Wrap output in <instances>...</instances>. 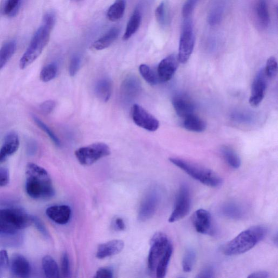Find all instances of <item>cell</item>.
Wrapping results in <instances>:
<instances>
[{
	"label": "cell",
	"instance_id": "6da1fadb",
	"mask_svg": "<svg viewBox=\"0 0 278 278\" xmlns=\"http://www.w3.org/2000/svg\"><path fill=\"white\" fill-rule=\"evenodd\" d=\"M55 21V15L52 12H49L45 15L41 25L36 30L20 60L19 66L21 70L25 69L32 64L44 50L50 38Z\"/></svg>",
	"mask_w": 278,
	"mask_h": 278
},
{
	"label": "cell",
	"instance_id": "7a4b0ae2",
	"mask_svg": "<svg viewBox=\"0 0 278 278\" xmlns=\"http://www.w3.org/2000/svg\"><path fill=\"white\" fill-rule=\"evenodd\" d=\"M26 191L34 199H48L54 195L50 176L42 167L28 163L26 168Z\"/></svg>",
	"mask_w": 278,
	"mask_h": 278
},
{
	"label": "cell",
	"instance_id": "3957f363",
	"mask_svg": "<svg viewBox=\"0 0 278 278\" xmlns=\"http://www.w3.org/2000/svg\"><path fill=\"white\" fill-rule=\"evenodd\" d=\"M268 231L267 228L262 226L250 227L226 244L223 252L228 256L244 254L260 243L267 236Z\"/></svg>",
	"mask_w": 278,
	"mask_h": 278
},
{
	"label": "cell",
	"instance_id": "277c9868",
	"mask_svg": "<svg viewBox=\"0 0 278 278\" xmlns=\"http://www.w3.org/2000/svg\"><path fill=\"white\" fill-rule=\"evenodd\" d=\"M33 223V218L18 208L0 209V235H13Z\"/></svg>",
	"mask_w": 278,
	"mask_h": 278
},
{
	"label": "cell",
	"instance_id": "5b68a950",
	"mask_svg": "<svg viewBox=\"0 0 278 278\" xmlns=\"http://www.w3.org/2000/svg\"><path fill=\"white\" fill-rule=\"evenodd\" d=\"M170 162L184 171L195 180L208 187H218L222 183L221 178L207 168L178 158H170Z\"/></svg>",
	"mask_w": 278,
	"mask_h": 278
},
{
	"label": "cell",
	"instance_id": "8992f818",
	"mask_svg": "<svg viewBox=\"0 0 278 278\" xmlns=\"http://www.w3.org/2000/svg\"><path fill=\"white\" fill-rule=\"evenodd\" d=\"M111 153L110 148L103 143H96L78 148L75 151V156L80 164L90 166Z\"/></svg>",
	"mask_w": 278,
	"mask_h": 278
},
{
	"label": "cell",
	"instance_id": "52a82bcc",
	"mask_svg": "<svg viewBox=\"0 0 278 278\" xmlns=\"http://www.w3.org/2000/svg\"><path fill=\"white\" fill-rule=\"evenodd\" d=\"M150 244L148 267L152 273H153L156 271L158 263L165 255L171 243L166 234L158 232L153 236Z\"/></svg>",
	"mask_w": 278,
	"mask_h": 278
},
{
	"label": "cell",
	"instance_id": "ba28073f",
	"mask_svg": "<svg viewBox=\"0 0 278 278\" xmlns=\"http://www.w3.org/2000/svg\"><path fill=\"white\" fill-rule=\"evenodd\" d=\"M195 43L193 24L189 18H187L183 23L179 46L178 57L180 63L185 64L188 62L194 51Z\"/></svg>",
	"mask_w": 278,
	"mask_h": 278
},
{
	"label": "cell",
	"instance_id": "9c48e42d",
	"mask_svg": "<svg viewBox=\"0 0 278 278\" xmlns=\"http://www.w3.org/2000/svg\"><path fill=\"white\" fill-rule=\"evenodd\" d=\"M191 206L189 188L187 185L183 184L179 190L174 211L170 216V223H174L186 217L190 212Z\"/></svg>",
	"mask_w": 278,
	"mask_h": 278
},
{
	"label": "cell",
	"instance_id": "30bf717a",
	"mask_svg": "<svg viewBox=\"0 0 278 278\" xmlns=\"http://www.w3.org/2000/svg\"><path fill=\"white\" fill-rule=\"evenodd\" d=\"M161 195L159 190L153 188L147 193L142 201L139 211L138 219L145 222L153 217L159 205Z\"/></svg>",
	"mask_w": 278,
	"mask_h": 278
},
{
	"label": "cell",
	"instance_id": "8fae6325",
	"mask_svg": "<svg viewBox=\"0 0 278 278\" xmlns=\"http://www.w3.org/2000/svg\"><path fill=\"white\" fill-rule=\"evenodd\" d=\"M132 115L135 124L147 131L155 132L159 127L158 119L139 104L133 105Z\"/></svg>",
	"mask_w": 278,
	"mask_h": 278
},
{
	"label": "cell",
	"instance_id": "7c38bea8",
	"mask_svg": "<svg viewBox=\"0 0 278 278\" xmlns=\"http://www.w3.org/2000/svg\"><path fill=\"white\" fill-rule=\"evenodd\" d=\"M268 79L265 69L257 73L252 86L249 100L251 106L257 107L263 101L268 87Z\"/></svg>",
	"mask_w": 278,
	"mask_h": 278
},
{
	"label": "cell",
	"instance_id": "4fadbf2b",
	"mask_svg": "<svg viewBox=\"0 0 278 278\" xmlns=\"http://www.w3.org/2000/svg\"><path fill=\"white\" fill-rule=\"evenodd\" d=\"M179 63L180 62L176 54H172L160 61L157 70L159 81L162 82L170 81L178 69Z\"/></svg>",
	"mask_w": 278,
	"mask_h": 278
},
{
	"label": "cell",
	"instance_id": "5bb4252c",
	"mask_svg": "<svg viewBox=\"0 0 278 278\" xmlns=\"http://www.w3.org/2000/svg\"><path fill=\"white\" fill-rule=\"evenodd\" d=\"M192 220L194 227L198 233L211 234L213 232L212 216L206 210H197L193 216Z\"/></svg>",
	"mask_w": 278,
	"mask_h": 278
},
{
	"label": "cell",
	"instance_id": "9a60e30c",
	"mask_svg": "<svg viewBox=\"0 0 278 278\" xmlns=\"http://www.w3.org/2000/svg\"><path fill=\"white\" fill-rule=\"evenodd\" d=\"M9 267L11 275L17 278H27L31 273V268L27 259L19 254L12 256Z\"/></svg>",
	"mask_w": 278,
	"mask_h": 278
},
{
	"label": "cell",
	"instance_id": "2e32d148",
	"mask_svg": "<svg viewBox=\"0 0 278 278\" xmlns=\"http://www.w3.org/2000/svg\"><path fill=\"white\" fill-rule=\"evenodd\" d=\"M173 106L177 114L183 118L194 114L195 104L191 99L184 94H178L172 99Z\"/></svg>",
	"mask_w": 278,
	"mask_h": 278
},
{
	"label": "cell",
	"instance_id": "e0dca14e",
	"mask_svg": "<svg viewBox=\"0 0 278 278\" xmlns=\"http://www.w3.org/2000/svg\"><path fill=\"white\" fill-rule=\"evenodd\" d=\"M20 140L15 132H9L5 136L1 150H0V163H3L18 150Z\"/></svg>",
	"mask_w": 278,
	"mask_h": 278
},
{
	"label": "cell",
	"instance_id": "ac0fdd59",
	"mask_svg": "<svg viewBox=\"0 0 278 278\" xmlns=\"http://www.w3.org/2000/svg\"><path fill=\"white\" fill-rule=\"evenodd\" d=\"M141 84L139 79L131 76L126 78L121 86V96L124 101H131L140 93Z\"/></svg>",
	"mask_w": 278,
	"mask_h": 278
},
{
	"label": "cell",
	"instance_id": "d6986e66",
	"mask_svg": "<svg viewBox=\"0 0 278 278\" xmlns=\"http://www.w3.org/2000/svg\"><path fill=\"white\" fill-rule=\"evenodd\" d=\"M46 214L55 223L65 225L70 220L71 210L70 207L66 205L54 206L48 208Z\"/></svg>",
	"mask_w": 278,
	"mask_h": 278
},
{
	"label": "cell",
	"instance_id": "ffe728a7",
	"mask_svg": "<svg viewBox=\"0 0 278 278\" xmlns=\"http://www.w3.org/2000/svg\"><path fill=\"white\" fill-rule=\"evenodd\" d=\"M125 243L120 240H114L98 246L96 257L103 259L119 254L124 249Z\"/></svg>",
	"mask_w": 278,
	"mask_h": 278
},
{
	"label": "cell",
	"instance_id": "44dd1931",
	"mask_svg": "<svg viewBox=\"0 0 278 278\" xmlns=\"http://www.w3.org/2000/svg\"><path fill=\"white\" fill-rule=\"evenodd\" d=\"M227 0H214L208 15L210 25H218L223 18L227 8Z\"/></svg>",
	"mask_w": 278,
	"mask_h": 278
},
{
	"label": "cell",
	"instance_id": "7402d4cb",
	"mask_svg": "<svg viewBox=\"0 0 278 278\" xmlns=\"http://www.w3.org/2000/svg\"><path fill=\"white\" fill-rule=\"evenodd\" d=\"M221 213L224 217L234 220L243 219L245 215L243 207L234 202H228L222 206Z\"/></svg>",
	"mask_w": 278,
	"mask_h": 278
},
{
	"label": "cell",
	"instance_id": "603a6c76",
	"mask_svg": "<svg viewBox=\"0 0 278 278\" xmlns=\"http://www.w3.org/2000/svg\"><path fill=\"white\" fill-rule=\"evenodd\" d=\"M113 84L109 78H103L97 82L95 86V94L98 98L104 102L109 101L112 95Z\"/></svg>",
	"mask_w": 278,
	"mask_h": 278
},
{
	"label": "cell",
	"instance_id": "cb8c5ba5",
	"mask_svg": "<svg viewBox=\"0 0 278 278\" xmlns=\"http://www.w3.org/2000/svg\"><path fill=\"white\" fill-rule=\"evenodd\" d=\"M255 9L259 24L263 28L268 27L270 23V16L267 0H258Z\"/></svg>",
	"mask_w": 278,
	"mask_h": 278
},
{
	"label": "cell",
	"instance_id": "d4e9b609",
	"mask_svg": "<svg viewBox=\"0 0 278 278\" xmlns=\"http://www.w3.org/2000/svg\"><path fill=\"white\" fill-rule=\"evenodd\" d=\"M119 33L120 29L118 28L110 29L106 34L94 43L92 47L96 50H102L108 47L117 38Z\"/></svg>",
	"mask_w": 278,
	"mask_h": 278
},
{
	"label": "cell",
	"instance_id": "484cf974",
	"mask_svg": "<svg viewBox=\"0 0 278 278\" xmlns=\"http://www.w3.org/2000/svg\"><path fill=\"white\" fill-rule=\"evenodd\" d=\"M183 126L188 131L196 133L205 131L207 128L205 121L194 114L184 118Z\"/></svg>",
	"mask_w": 278,
	"mask_h": 278
},
{
	"label": "cell",
	"instance_id": "4316f807",
	"mask_svg": "<svg viewBox=\"0 0 278 278\" xmlns=\"http://www.w3.org/2000/svg\"><path fill=\"white\" fill-rule=\"evenodd\" d=\"M221 152L226 162L232 168L238 169L240 168L242 162L238 154L232 148L227 146H222Z\"/></svg>",
	"mask_w": 278,
	"mask_h": 278
},
{
	"label": "cell",
	"instance_id": "83f0119b",
	"mask_svg": "<svg viewBox=\"0 0 278 278\" xmlns=\"http://www.w3.org/2000/svg\"><path fill=\"white\" fill-rule=\"evenodd\" d=\"M42 267L46 277L57 278L59 277L58 266L51 256H45L42 259Z\"/></svg>",
	"mask_w": 278,
	"mask_h": 278
},
{
	"label": "cell",
	"instance_id": "f1b7e54d",
	"mask_svg": "<svg viewBox=\"0 0 278 278\" xmlns=\"http://www.w3.org/2000/svg\"><path fill=\"white\" fill-rule=\"evenodd\" d=\"M16 49V43L14 41H10L0 48V70L7 64L10 58L15 53Z\"/></svg>",
	"mask_w": 278,
	"mask_h": 278
},
{
	"label": "cell",
	"instance_id": "f546056e",
	"mask_svg": "<svg viewBox=\"0 0 278 278\" xmlns=\"http://www.w3.org/2000/svg\"><path fill=\"white\" fill-rule=\"evenodd\" d=\"M141 21L140 12L139 10H136L127 23L125 33L123 36V40L130 39L132 36L137 31L140 27Z\"/></svg>",
	"mask_w": 278,
	"mask_h": 278
},
{
	"label": "cell",
	"instance_id": "4dcf8cb0",
	"mask_svg": "<svg viewBox=\"0 0 278 278\" xmlns=\"http://www.w3.org/2000/svg\"><path fill=\"white\" fill-rule=\"evenodd\" d=\"M126 2L125 0H116L110 6L107 11V17L112 21H115L120 19L125 13Z\"/></svg>",
	"mask_w": 278,
	"mask_h": 278
},
{
	"label": "cell",
	"instance_id": "1f68e13d",
	"mask_svg": "<svg viewBox=\"0 0 278 278\" xmlns=\"http://www.w3.org/2000/svg\"><path fill=\"white\" fill-rule=\"evenodd\" d=\"M173 253V246L172 244L168 247L165 255L158 264L156 273L158 278H163L165 277L167 270H168L169 264Z\"/></svg>",
	"mask_w": 278,
	"mask_h": 278
},
{
	"label": "cell",
	"instance_id": "d6a6232c",
	"mask_svg": "<svg viewBox=\"0 0 278 278\" xmlns=\"http://www.w3.org/2000/svg\"><path fill=\"white\" fill-rule=\"evenodd\" d=\"M156 17L160 25L165 26L169 23V11L168 4L165 1L160 3L156 10Z\"/></svg>",
	"mask_w": 278,
	"mask_h": 278
},
{
	"label": "cell",
	"instance_id": "836d02e7",
	"mask_svg": "<svg viewBox=\"0 0 278 278\" xmlns=\"http://www.w3.org/2000/svg\"><path fill=\"white\" fill-rule=\"evenodd\" d=\"M196 253L193 249H188L185 252L182 261V268L185 273H190L196 263Z\"/></svg>",
	"mask_w": 278,
	"mask_h": 278
},
{
	"label": "cell",
	"instance_id": "e575fe53",
	"mask_svg": "<svg viewBox=\"0 0 278 278\" xmlns=\"http://www.w3.org/2000/svg\"><path fill=\"white\" fill-rule=\"evenodd\" d=\"M58 67L56 64H49L42 68L40 74V79L43 82H48L56 77Z\"/></svg>",
	"mask_w": 278,
	"mask_h": 278
},
{
	"label": "cell",
	"instance_id": "d590c367",
	"mask_svg": "<svg viewBox=\"0 0 278 278\" xmlns=\"http://www.w3.org/2000/svg\"><path fill=\"white\" fill-rule=\"evenodd\" d=\"M139 72L148 84L155 85L158 83L159 79L157 75L148 65L141 64L139 67Z\"/></svg>",
	"mask_w": 278,
	"mask_h": 278
},
{
	"label": "cell",
	"instance_id": "8d00e7d4",
	"mask_svg": "<svg viewBox=\"0 0 278 278\" xmlns=\"http://www.w3.org/2000/svg\"><path fill=\"white\" fill-rule=\"evenodd\" d=\"M33 120L36 123V125L48 136V137L50 138L55 146L57 147L60 146L61 144L59 139L45 123L41 121L38 117L34 115L33 116Z\"/></svg>",
	"mask_w": 278,
	"mask_h": 278
},
{
	"label": "cell",
	"instance_id": "74e56055",
	"mask_svg": "<svg viewBox=\"0 0 278 278\" xmlns=\"http://www.w3.org/2000/svg\"><path fill=\"white\" fill-rule=\"evenodd\" d=\"M20 0H7L3 9V13L8 16H14L17 13Z\"/></svg>",
	"mask_w": 278,
	"mask_h": 278
},
{
	"label": "cell",
	"instance_id": "f35d334b",
	"mask_svg": "<svg viewBox=\"0 0 278 278\" xmlns=\"http://www.w3.org/2000/svg\"><path fill=\"white\" fill-rule=\"evenodd\" d=\"M278 63L274 57L269 58L267 61L265 71L269 78L275 77L278 73Z\"/></svg>",
	"mask_w": 278,
	"mask_h": 278
},
{
	"label": "cell",
	"instance_id": "ab89813d",
	"mask_svg": "<svg viewBox=\"0 0 278 278\" xmlns=\"http://www.w3.org/2000/svg\"><path fill=\"white\" fill-rule=\"evenodd\" d=\"M61 273L65 278L71 277L70 264L69 256L66 252L64 253L61 259Z\"/></svg>",
	"mask_w": 278,
	"mask_h": 278
},
{
	"label": "cell",
	"instance_id": "60d3db41",
	"mask_svg": "<svg viewBox=\"0 0 278 278\" xmlns=\"http://www.w3.org/2000/svg\"><path fill=\"white\" fill-rule=\"evenodd\" d=\"M9 260L7 252L5 250L0 251V277L9 268Z\"/></svg>",
	"mask_w": 278,
	"mask_h": 278
},
{
	"label": "cell",
	"instance_id": "b9f144b4",
	"mask_svg": "<svg viewBox=\"0 0 278 278\" xmlns=\"http://www.w3.org/2000/svg\"><path fill=\"white\" fill-rule=\"evenodd\" d=\"M198 1L199 0H187L184 3L182 8V15L185 19L189 18L192 14Z\"/></svg>",
	"mask_w": 278,
	"mask_h": 278
},
{
	"label": "cell",
	"instance_id": "7bdbcfd3",
	"mask_svg": "<svg viewBox=\"0 0 278 278\" xmlns=\"http://www.w3.org/2000/svg\"><path fill=\"white\" fill-rule=\"evenodd\" d=\"M81 58L76 55L73 56L71 60L69 66V73L71 76H75L79 70L80 66H81Z\"/></svg>",
	"mask_w": 278,
	"mask_h": 278
},
{
	"label": "cell",
	"instance_id": "ee69618b",
	"mask_svg": "<svg viewBox=\"0 0 278 278\" xmlns=\"http://www.w3.org/2000/svg\"><path fill=\"white\" fill-rule=\"evenodd\" d=\"M55 102L53 100H47L42 102L39 106L41 113L44 115L50 114L55 107Z\"/></svg>",
	"mask_w": 278,
	"mask_h": 278
},
{
	"label": "cell",
	"instance_id": "f6af8a7d",
	"mask_svg": "<svg viewBox=\"0 0 278 278\" xmlns=\"http://www.w3.org/2000/svg\"><path fill=\"white\" fill-rule=\"evenodd\" d=\"M9 182V172L7 169L0 167V187L6 186Z\"/></svg>",
	"mask_w": 278,
	"mask_h": 278
},
{
	"label": "cell",
	"instance_id": "bcb514c9",
	"mask_svg": "<svg viewBox=\"0 0 278 278\" xmlns=\"http://www.w3.org/2000/svg\"><path fill=\"white\" fill-rule=\"evenodd\" d=\"M113 277V271L108 268H101L98 270L95 276L96 278H112Z\"/></svg>",
	"mask_w": 278,
	"mask_h": 278
},
{
	"label": "cell",
	"instance_id": "7dc6e473",
	"mask_svg": "<svg viewBox=\"0 0 278 278\" xmlns=\"http://www.w3.org/2000/svg\"><path fill=\"white\" fill-rule=\"evenodd\" d=\"M198 278H214L215 271L211 267H207L202 270L196 276Z\"/></svg>",
	"mask_w": 278,
	"mask_h": 278
},
{
	"label": "cell",
	"instance_id": "c3c4849f",
	"mask_svg": "<svg viewBox=\"0 0 278 278\" xmlns=\"http://www.w3.org/2000/svg\"><path fill=\"white\" fill-rule=\"evenodd\" d=\"M33 223L35 224L37 229H38L39 231L43 234V236H44L46 237H49V234L46 227L39 219L33 217Z\"/></svg>",
	"mask_w": 278,
	"mask_h": 278
},
{
	"label": "cell",
	"instance_id": "681fc988",
	"mask_svg": "<svg viewBox=\"0 0 278 278\" xmlns=\"http://www.w3.org/2000/svg\"><path fill=\"white\" fill-rule=\"evenodd\" d=\"M250 278H269L270 274L267 271H257L252 273L249 277Z\"/></svg>",
	"mask_w": 278,
	"mask_h": 278
},
{
	"label": "cell",
	"instance_id": "f907efd6",
	"mask_svg": "<svg viewBox=\"0 0 278 278\" xmlns=\"http://www.w3.org/2000/svg\"><path fill=\"white\" fill-rule=\"evenodd\" d=\"M115 225L117 229L119 231H124L126 229L125 222L121 218H117L115 220Z\"/></svg>",
	"mask_w": 278,
	"mask_h": 278
},
{
	"label": "cell",
	"instance_id": "816d5d0a",
	"mask_svg": "<svg viewBox=\"0 0 278 278\" xmlns=\"http://www.w3.org/2000/svg\"><path fill=\"white\" fill-rule=\"evenodd\" d=\"M73 1H76V2H79V1H82V0H73Z\"/></svg>",
	"mask_w": 278,
	"mask_h": 278
}]
</instances>
